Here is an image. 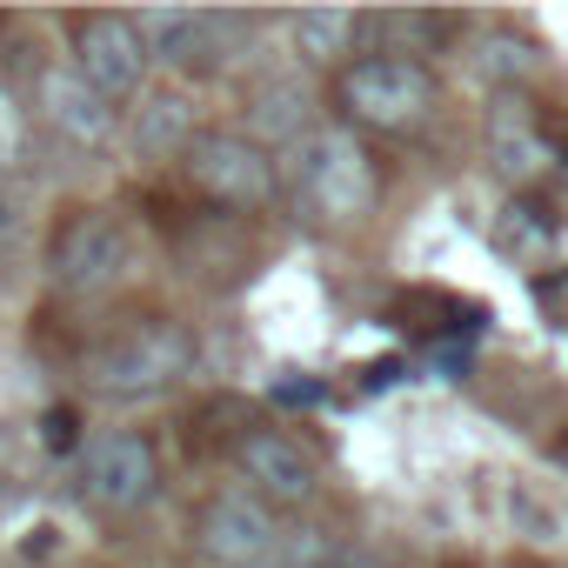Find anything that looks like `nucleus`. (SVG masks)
Instances as JSON below:
<instances>
[{"instance_id":"nucleus-1","label":"nucleus","mask_w":568,"mask_h":568,"mask_svg":"<svg viewBox=\"0 0 568 568\" xmlns=\"http://www.w3.org/2000/svg\"><path fill=\"white\" fill-rule=\"evenodd\" d=\"M295 187L322 221H362L375 207V161L348 128H315V134H302Z\"/></svg>"},{"instance_id":"nucleus-2","label":"nucleus","mask_w":568,"mask_h":568,"mask_svg":"<svg viewBox=\"0 0 568 568\" xmlns=\"http://www.w3.org/2000/svg\"><path fill=\"white\" fill-rule=\"evenodd\" d=\"M187 362H194L187 335L168 328V322H148V328H128V335L101 342V348L88 355V382H94L101 395H114V402H141V395L174 388V382L187 375Z\"/></svg>"},{"instance_id":"nucleus-3","label":"nucleus","mask_w":568,"mask_h":568,"mask_svg":"<svg viewBox=\"0 0 568 568\" xmlns=\"http://www.w3.org/2000/svg\"><path fill=\"white\" fill-rule=\"evenodd\" d=\"M48 267H54V281L68 295H108V288H121L128 267H134V241H128V227L108 207H81V214L61 221Z\"/></svg>"},{"instance_id":"nucleus-4","label":"nucleus","mask_w":568,"mask_h":568,"mask_svg":"<svg viewBox=\"0 0 568 568\" xmlns=\"http://www.w3.org/2000/svg\"><path fill=\"white\" fill-rule=\"evenodd\" d=\"M342 101L362 128H415L435 108V74L415 54H368L342 74Z\"/></svg>"},{"instance_id":"nucleus-5","label":"nucleus","mask_w":568,"mask_h":568,"mask_svg":"<svg viewBox=\"0 0 568 568\" xmlns=\"http://www.w3.org/2000/svg\"><path fill=\"white\" fill-rule=\"evenodd\" d=\"M187 181L221 201V207H267L274 201V161L254 134H234V128H207L187 141Z\"/></svg>"},{"instance_id":"nucleus-6","label":"nucleus","mask_w":568,"mask_h":568,"mask_svg":"<svg viewBox=\"0 0 568 568\" xmlns=\"http://www.w3.org/2000/svg\"><path fill=\"white\" fill-rule=\"evenodd\" d=\"M81 488L94 508L108 515H134L154 501L161 488V462H154V442L134 435V428H114V435H94L81 448Z\"/></svg>"},{"instance_id":"nucleus-7","label":"nucleus","mask_w":568,"mask_h":568,"mask_svg":"<svg viewBox=\"0 0 568 568\" xmlns=\"http://www.w3.org/2000/svg\"><path fill=\"white\" fill-rule=\"evenodd\" d=\"M148 68H154V54H148V41H141V28L128 14L81 21V34H74V74L94 94H108V101L148 94Z\"/></svg>"},{"instance_id":"nucleus-8","label":"nucleus","mask_w":568,"mask_h":568,"mask_svg":"<svg viewBox=\"0 0 568 568\" xmlns=\"http://www.w3.org/2000/svg\"><path fill=\"white\" fill-rule=\"evenodd\" d=\"M194 548L214 561V568H254V561H274L281 548V528H274V508L247 488L234 495H214L194 521Z\"/></svg>"},{"instance_id":"nucleus-9","label":"nucleus","mask_w":568,"mask_h":568,"mask_svg":"<svg viewBox=\"0 0 568 568\" xmlns=\"http://www.w3.org/2000/svg\"><path fill=\"white\" fill-rule=\"evenodd\" d=\"M234 468H241L247 495H261V501H308L315 495V455L302 442H288V435H274V428L241 435Z\"/></svg>"},{"instance_id":"nucleus-10","label":"nucleus","mask_w":568,"mask_h":568,"mask_svg":"<svg viewBox=\"0 0 568 568\" xmlns=\"http://www.w3.org/2000/svg\"><path fill=\"white\" fill-rule=\"evenodd\" d=\"M488 161H495L508 181H535V174L555 161V148H548V134L535 128V108H528L521 94H501V101H495V114H488Z\"/></svg>"},{"instance_id":"nucleus-11","label":"nucleus","mask_w":568,"mask_h":568,"mask_svg":"<svg viewBox=\"0 0 568 568\" xmlns=\"http://www.w3.org/2000/svg\"><path fill=\"white\" fill-rule=\"evenodd\" d=\"M41 114H48V128H61L68 141H108V134H114V101L94 94L74 68H48V74H41Z\"/></svg>"},{"instance_id":"nucleus-12","label":"nucleus","mask_w":568,"mask_h":568,"mask_svg":"<svg viewBox=\"0 0 568 568\" xmlns=\"http://www.w3.org/2000/svg\"><path fill=\"white\" fill-rule=\"evenodd\" d=\"M128 134H134L141 154H187V141H194V108H187V94H181V88H148Z\"/></svg>"},{"instance_id":"nucleus-13","label":"nucleus","mask_w":568,"mask_h":568,"mask_svg":"<svg viewBox=\"0 0 568 568\" xmlns=\"http://www.w3.org/2000/svg\"><path fill=\"white\" fill-rule=\"evenodd\" d=\"M134 28H141V41H148L154 61H194V54H207L214 14H194V8H141Z\"/></svg>"},{"instance_id":"nucleus-14","label":"nucleus","mask_w":568,"mask_h":568,"mask_svg":"<svg viewBox=\"0 0 568 568\" xmlns=\"http://www.w3.org/2000/svg\"><path fill=\"white\" fill-rule=\"evenodd\" d=\"M355 34H362V14H355V8H302V14L288 21L295 54H302V61H315V68L342 61V54L355 48Z\"/></svg>"},{"instance_id":"nucleus-15","label":"nucleus","mask_w":568,"mask_h":568,"mask_svg":"<svg viewBox=\"0 0 568 568\" xmlns=\"http://www.w3.org/2000/svg\"><path fill=\"white\" fill-rule=\"evenodd\" d=\"M302 121H308V94L295 81H267L254 94V141H302Z\"/></svg>"},{"instance_id":"nucleus-16","label":"nucleus","mask_w":568,"mask_h":568,"mask_svg":"<svg viewBox=\"0 0 568 568\" xmlns=\"http://www.w3.org/2000/svg\"><path fill=\"white\" fill-rule=\"evenodd\" d=\"M274 561L281 568H348V548L328 528H295V535H281Z\"/></svg>"},{"instance_id":"nucleus-17","label":"nucleus","mask_w":568,"mask_h":568,"mask_svg":"<svg viewBox=\"0 0 568 568\" xmlns=\"http://www.w3.org/2000/svg\"><path fill=\"white\" fill-rule=\"evenodd\" d=\"M481 74H495V81L535 74V48H528V41H515V34H488V41H481Z\"/></svg>"},{"instance_id":"nucleus-18","label":"nucleus","mask_w":568,"mask_h":568,"mask_svg":"<svg viewBox=\"0 0 568 568\" xmlns=\"http://www.w3.org/2000/svg\"><path fill=\"white\" fill-rule=\"evenodd\" d=\"M21 141H28V121L14 108V94H0V174H8L21 161Z\"/></svg>"},{"instance_id":"nucleus-19","label":"nucleus","mask_w":568,"mask_h":568,"mask_svg":"<svg viewBox=\"0 0 568 568\" xmlns=\"http://www.w3.org/2000/svg\"><path fill=\"white\" fill-rule=\"evenodd\" d=\"M555 468H561V475H568V442H561V448H555Z\"/></svg>"},{"instance_id":"nucleus-20","label":"nucleus","mask_w":568,"mask_h":568,"mask_svg":"<svg viewBox=\"0 0 568 568\" xmlns=\"http://www.w3.org/2000/svg\"><path fill=\"white\" fill-rule=\"evenodd\" d=\"M0 227H8V201H0Z\"/></svg>"},{"instance_id":"nucleus-21","label":"nucleus","mask_w":568,"mask_h":568,"mask_svg":"<svg viewBox=\"0 0 568 568\" xmlns=\"http://www.w3.org/2000/svg\"><path fill=\"white\" fill-rule=\"evenodd\" d=\"M254 568H281V561H254Z\"/></svg>"},{"instance_id":"nucleus-22","label":"nucleus","mask_w":568,"mask_h":568,"mask_svg":"<svg viewBox=\"0 0 568 568\" xmlns=\"http://www.w3.org/2000/svg\"><path fill=\"white\" fill-rule=\"evenodd\" d=\"M561 161H568V154H561Z\"/></svg>"}]
</instances>
